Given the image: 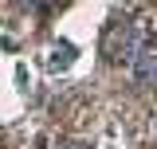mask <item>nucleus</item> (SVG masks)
Wrapping results in <instances>:
<instances>
[{"label":"nucleus","instance_id":"nucleus-4","mask_svg":"<svg viewBox=\"0 0 157 149\" xmlns=\"http://www.w3.org/2000/svg\"><path fill=\"white\" fill-rule=\"evenodd\" d=\"M24 4H39V0H24Z\"/></svg>","mask_w":157,"mask_h":149},{"label":"nucleus","instance_id":"nucleus-3","mask_svg":"<svg viewBox=\"0 0 157 149\" xmlns=\"http://www.w3.org/2000/svg\"><path fill=\"white\" fill-rule=\"evenodd\" d=\"M71 55H75V51H71L67 43H59L55 51H51V59H47V63H51V67H67V63H71Z\"/></svg>","mask_w":157,"mask_h":149},{"label":"nucleus","instance_id":"nucleus-1","mask_svg":"<svg viewBox=\"0 0 157 149\" xmlns=\"http://www.w3.org/2000/svg\"><path fill=\"white\" fill-rule=\"evenodd\" d=\"M137 47H141V43H137V32L130 24H118L114 32L106 36V55L114 59V63H130V59L137 55Z\"/></svg>","mask_w":157,"mask_h":149},{"label":"nucleus","instance_id":"nucleus-2","mask_svg":"<svg viewBox=\"0 0 157 149\" xmlns=\"http://www.w3.org/2000/svg\"><path fill=\"white\" fill-rule=\"evenodd\" d=\"M130 63H134V78H137V86H157V51L137 47V55L130 59Z\"/></svg>","mask_w":157,"mask_h":149}]
</instances>
